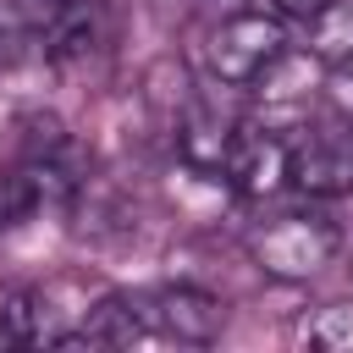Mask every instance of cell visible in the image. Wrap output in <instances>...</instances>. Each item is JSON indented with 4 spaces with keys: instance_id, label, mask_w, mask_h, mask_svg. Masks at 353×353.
<instances>
[{
    "instance_id": "cell-10",
    "label": "cell",
    "mask_w": 353,
    "mask_h": 353,
    "mask_svg": "<svg viewBox=\"0 0 353 353\" xmlns=\"http://www.w3.org/2000/svg\"><path fill=\"white\" fill-rule=\"evenodd\" d=\"M325 6H331V0H276V11H281V17H303V22H309V17H320Z\"/></svg>"
},
{
    "instance_id": "cell-4",
    "label": "cell",
    "mask_w": 353,
    "mask_h": 353,
    "mask_svg": "<svg viewBox=\"0 0 353 353\" xmlns=\"http://www.w3.org/2000/svg\"><path fill=\"white\" fill-rule=\"evenodd\" d=\"M138 325L143 336H171V342H215L226 325V303L199 292V287H154V292H132Z\"/></svg>"
},
{
    "instance_id": "cell-6",
    "label": "cell",
    "mask_w": 353,
    "mask_h": 353,
    "mask_svg": "<svg viewBox=\"0 0 353 353\" xmlns=\"http://www.w3.org/2000/svg\"><path fill=\"white\" fill-rule=\"evenodd\" d=\"M237 132H243V127H237L232 116H221L215 105H199V99H188V110H182V121H176V154H182L193 171L215 176V171H226Z\"/></svg>"
},
{
    "instance_id": "cell-3",
    "label": "cell",
    "mask_w": 353,
    "mask_h": 353,
    "mask_svg": "<svg viewBox=\"0 0 353 353\" xmlns=\"http://www.w3.org/2000/svg\"><path fill=\"white\" fill-rule=\"evenodd\" d=\"M287 154H292V188L298 193H309V199L353 193V121L347 116L331 110V116L298 127Z\"/></svg>"
},
{
    "instance_id": "cell-7",
    "label": "cell",
    "mask_w": 353,
    "mask_h": 353,
    "mask_svg": "<svg viewBox=\"0 0 353 353\" xmlns=\"http://www.w3.org/2000/svg\"><path fill=\"white\" fill-rule=\"evenodd\" d=\"M309 50L325 66H347L353 61V0H331L320 17H309Z\"/></svg>"
},
{
    "instance_id": "cell-2",
    "label": "cell",
    "mask_w": 353,
    "mask_h": 353,
    "mask_svg": "<svg viewBox=\"0 0 353 353\" xmlns=\"http://www.w3.org/2000/svg\"><path fill=\"white\" fill-rule=\"evenodd\" d=\"M336 243H342V232H336L325 215L298 210V215L265 221V226L248 237V254H254V265H259L265 276H276V281H309V276H320V270L336 259Z\"/></svg>"
},
{
    "instance_id": "cell-8",
    "label": "cell",
    "mask_w": 353,
    "mask_h": 353,
    "mask_svg": "<svg viewBox=\"0 0 353 353\" xmlns=\"http://www.w3.org/2000/svg\"><path fill=\"white\" fill-rule=\"evenodd\" d=\"M303 342L309 347H325V353H353V298H336V303H320L303 325Z\"/></svg>"
},
{
    "instance_id": "cell-1",
    "label": "cell",
    "mask_w": 353,
    "mask_h": 353,
    "mask_svg": "<svg viewBox=\"0 0 353 353\" xmlns=\"http://www.w3.org/2000/svg\"><path fill=\"white\" fill-rule=\"evenodd\" d=\"M287 50H292L287 22H281L276 11H254V6L221 17V22L210 28V39H204V61H210V72H215L226 88H254Z\"/></svg>"
},
{
    "instance_id": "cell-9",
    "label": "cell",
    "mask_w": 353,
    "mask_h": 353,
    "mask_svg": "<svg viewBox=\"0 0 353 353\" xmlns=\"http://www.w3.org/2000/svg\"><path fill=\"white\" fill-rule=\"evenodd\" d=\"M320 94H325V105H331L336 116L353 121V61H347V66H331L325 83H320Z\"/></svg>"
},
{
    "instance_id": "cell-5",
    "label": "cell",
    "mask_w": 353,
    "mask_h": 353,
    "mask_svg": "<svg viewBox=\"0 0 353 353\" xmlns=\"http://www.w3.org/2000/svg\"><path fill=\"white\" fill-rule=\"evenodd\" d=\"M221 176H232V188H237V193H248V199H270L276 188H287V182H292L287 138H276V132H237L232 160H226V171H221Z\"/></svg>"
}]
</instances>
